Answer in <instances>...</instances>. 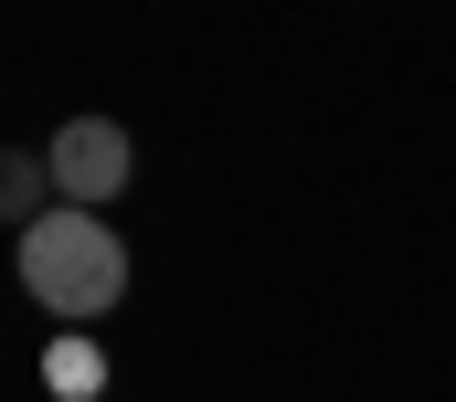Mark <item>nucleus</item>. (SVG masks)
<instances>
[{"label": "nucleus", "mask_w": 456, "mask_h": 402, "mask_svg": "<svg viewBox=\"0 0 456 402\" xmlns=\"http://www.w3.org/2000/svg\"><path fill=\"white\" fill-rule=\"evenodd\" d=\"M11 265H21L32 307L64 318V328H96V318H117V297H127V244L107 233V212H75V201L32 212L21 244H11Z\"/></svg>", "instance_id": "1"}, {"label": "nucleus", "mask_w": 456, "mask_h": 402, "mask_svg": "<svg viewBox=\"0 0 456 402\" xmlns=\"http://www.w3.org/2000/svg\"><path fill=\"white\" fill-rule=\"evenodd\" d=\"M43 170H53V201L107 212V201L127 191V170H138V149H127V127H117V117H64V127L43 138Z\"/></svg>", "instance_id": "2"}, {"label": "nucleus", "mask_w": 456, "mask_h": 402, "mask_svg": "<svg viewBox=\"0 0 456 402\" xmlns=\"http://www.w3.org/2000/svg\"><path fill=\"white\" fill-rule=\"evenodd\" d=\"M43 392L53 402H107V350H96L86 328H64V339L43 350Z\"/></svg>", "instance_id": "3"}, {"label": "nucleus", "mask_w": 456, "mask_h": 402, "mask_svg": "<svg viewBox=\"0 0 456 402\" xmlns=\"http://www.w3.org/2000/svg\"><path fill=\"white\" fill-rule=\"evenodd\" d=\"M32 212H53V170H43V149H0V222L21 233Z\"/></svg>", "instance_id": "4"}]
</instances>
